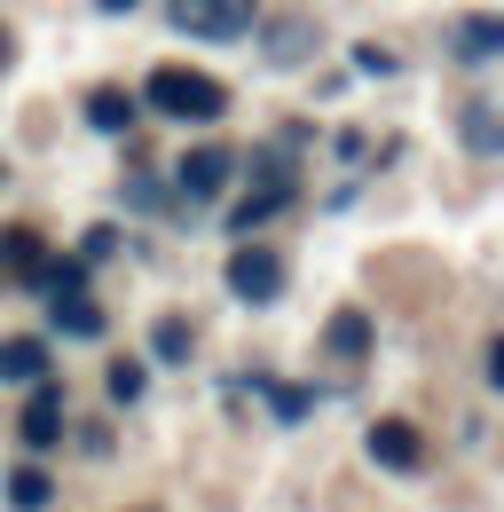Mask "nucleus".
<instances>
[{"instance_id":"f257e3e1","label":"nucleus","mask_w":504,"mask_h":512,"mask_svg":"<svg viewBox=\"0 0 504 512\" xmlns=\"http://www.w3.org/2000/svg\"><path fill=\"white\" fill-rule=\"evenodd\" d=\"M150 103H158L166 119H182V127H213V119L229 111V87H221V79H205V71L166 64V71H150Z\"/></svg>"},{"instance_id":"f03ea898","label":"nucleus","mask_w":504,"mask_h":512,"mask_svg":"<svg viewBox=\"0 0 504 512\" xmlns=\"http://www.w3.org/2000/svg\"><path fill=\"white\" fill-rule=\"evenodd\" d=\"M252 24H260L252 0H174V32H189V40H237Z\"/></svg>"},{"instance_id":"7ed1b4c3","label":"nucleus","mask_w":504,"mask_h":512,"mask_svg":"<svg viewBox=\"0 0 504 512\" xmlns=\"http://www.w3.org/2000/svg\"><path fill=\"white\" fill-rule=\"evenodd\" d=\"M229 292L252 300V308H268L276 292H284V260L268 253V245H245V253H229Z\"/></svg>"},{"instance_id":"20e7f679","label":"nucleus","mask_w":504,"mask_h":512,"mask_svg":"<svg viewBox=\"0 0 504 512\" xmlns=\"http://www.w3.org/2000/svg\"><path fill=\"white\" fill-rule=\"evenodd\" d=\"M229 166H237L229 150H189L182 166H174V190H182L189 205H205V197H221V190H229Z\"/></svg>"},{"instance_id":"39448f33","label":"nucleus","mask_w":504,"mask_h":512,"mask_svg":"<svg viewBox=\"0 0 504 512\" xmlns=\"http://www.w3.org/2000/svg\"><path fill=\"white\" fill-rule=\"evenodd\" d=\"M32 449H56L63 442V394L48 379H32V402H24V426H16Z\"/></svg>"},{"instance_id":"423d86ee","label":"nucleus","mask_w":504,"mask_h":512,"mask_svg":"<svg viewBox=\"0 0 504 512\" xmlns=\"http://www.w3.org/2000/svg\"><path fill=\"white\" fill-rule=\"evenodd\" d=\"M371 457H378V465H394V473H410V465H426V442H418V426L378 418V426H371Z\"/></svg>"},{"instance_id":"0eeeda50","label":"nucleus","mask_w":504,"mask_h":512,"mask_svg":"<svg viewBox=\"0 0 504 512\" xmlns=\"http://www.w3.org/2000/svg\"><path fill=\"white\" fill-rule=\"evenodd\" d=\"M260 40H268V64H276V71H292V64H308V56H315V24H308V16H276Z\"/></svg>"},{"instance_id":"6e6552de","label":"nucleus","mask_w":504,"mask_h":512,"mask_svg":"<svg viewBox=\"0 0 504 512\" xmlns=\"http://www.w3.org/2000/svg\"><path fill=\"white\" fill-rule=\"evenodd\" d=\"M284 205H292V174H276V182H268V190H252L245 205H237V213H229V229H237V237H252V229H260V221H276V213H284Z\"/></svg>"},{"instance_id":"1a4fd4ad","label":"nucleus","mask_w":504,"mask_h":512,"mask_svg":"<svg viewBox=\"0 0 504 512\" xmlns=\"http://www.w3.org/2000/svg\"><path fill=\"white\" fill-rule=\"evenodd\" d=\"M0 379L8 386L48 379V347H40V339H0Z\"/></svg>"},{"instance_id":"9d476101","label":"nucleus","mask_w":504,"mask_h":512,"mask_svg":"<svg viewBox=\"0 0 504 512\" xmlns=\"http://www.w3.org/2000/svg\"><path fill=\"white\" fill-rule=\"evenodd\" d=\"M497 48H504V24H497V16H465V24H457V64H489Z\"/></svg>"},{"instance_id":"9b49d317","label":"nucleus","mask_w":504,"mask_h":512,"mask_svg":"<svg viewBox=\"0 0 504 512\" xmlns=\"http://www.w3.org/2000/svg\"><path fill=\"white\" fill-rule=\"evenodd\" d=\"M0 268H8V276H24V284H32V276H40V268H48V245H40V237H32V229H8V237H0Z\"/></svg>"},{"instance_id":"f8f14e48","label":"nucleus","mask_w":504,"mask_h":512,"mask_svg":"<svg viewBox=\"0 0 504 512\" xmlns=\"http://www.w3.org/2000/svg\"><path fill=\"white\" fill-rule=\"evenodd\" d=\"M87 127H95V134H126V127H134V95L95 87V95H87Z\"/></svg>"},{"instance_id":"ddd939ff","label":"nucleus","mask_w":504,"mask_h":512,"mask_svg":"<svg viewBox=\"0 0 504 512\" xmlns=\"http://www.w3.org/2000/svg\"><path fill=\"white\" fill-rule=\"evenodd\" d=\"M48 497H56V481H48V473H40V465H16V473H8V505L40 512V505H48Z\"/></svg>"},{"instance_id":"4468645a","label":"nucleus","mask_w":504,"mask_h":512,"mask_svg":"<svg viewBox=\"0 0 504 512\" xmlns=\"http://www.w3.org/2000/svg\"><path fill=\"white\" fill-rule=\"evenodd\" d=\"M465 142H473L481 158H489V150L504 142V134H497V103H465Z\"/></svg>"},{"instance_id":"2eb2a0df","label":"nucleus","mask_w":504,"mask_h":512,"mask_svg":"<svg viewBox=\"0 0 504 512\" xmlns=\"http://www.w3.org/2000/svg\"><path fill=\"white\" fill-rule=\"evenodd\" d=\"M363 347H371V323L355 316V308H347V316H331V355H363Z\"/></svg>"},{"instance_id":"dca6fc26","label":"nucleus","mask_w":504,"mask_h":512,"mask_svg":"<svg viewBox=\"0 0 504 512\" xmlns=\"http://www.w3.org/2000/svg\"><path fill=\"white\" fill-rule=\"evenodd\" d=\"M260 394L276 402V418H284V426H292V418H308V394H300V386H276V379H260Z\"/></svg>"},{"instance_id":"f3484780","label":"nucleus","mask_w":504,"mask_h":512,"mask_svg":"<svg viewBox=\"0 0 504 512\" xmlns=\"http://www.w3.org/2000/svg\"><path fill=\"white\" fill-rule=\"evenodd\" d=\"M150 347H158L166 363H182V355H189V323H174V316H166L158 331H150Z\"/></svg>"},{"instance_id":"a211bd4d","label":"nucleus","mask_w":504,"mask_h":512,"mask_svg":"<svg viewBox=\"0 0 504 512\" xmlns=\"http://www.w3.org/2000/svg\"><path fill=\"white\" fill-rule=\"evenodd\" d=\"M142 394V363H111V402H134Z\"/></svg>"},{"instance_id":"6ab92c4d","label":"nucleus","mask_w":504,"mask_h":512,"mask_svg":"<svg viewBox=\"0 0 504 512\" xmlns=\"http://www.w3.org/2000/svg\"><path fill=\"white\" fill-rule=\"evenodd\" d=\"M8 56H16V40H8V24H0V71H8Z\"/></svg>"},{"instance_id":"aec40b11","label":"nucleus","mask_w":504,"mask_h":512,"mask_svg":"<svg viewBox=\"0 0 504 512\" xmlns=\"http://www.w3.org/2000/svg\"><path fill=\"white\" fill-rule=\"evenodd\" d=\"M95 8H111V16H119V8H134V0H95Z\"/></svg>"}]
</instances>
